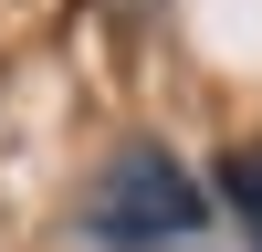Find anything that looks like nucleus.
<instances>
[{"instance_id": "nucleus-1", "label": "nucleus", "mask_w": 262, "mask_h": 252, "mask_svg": "<svg viewBox=\"0 0 262 252\" xmlns=\"http://www.w3.org/2000/svg\"><path fill=\"white\" fill-rule=\"evenodd\" d=\"M84 221H95L105 242H126V252H168V242H189L210 210H200V189H189V168L168 158V147H126L95 179V210H84Z\"/></svg>"}, {"instance_id": "nucleus-2", "label": "nucleus", "mask_w": 262, "mask_h": 252, "mask_svg": "<svg viewBox=\"0 0 262 252\" xmlns=\"http://www.w3.org/2000/svg\"><path fill=\"white\" fill-rule=\"evenodd\" d=\"M221 200L242 210V231H252V252H262V147H231V158H221Z\"/></svg>"}]
</instances>
